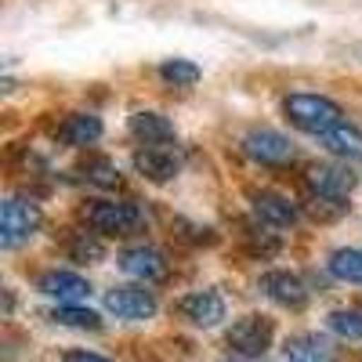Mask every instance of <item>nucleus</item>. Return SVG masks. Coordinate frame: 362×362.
<instances>
[{
	"label": "nucleus",
	"instance_id": "obj_1",
	"mask_svg": "<svg viewBox=\"0 0 362 362\" xmlns=\"http://www.w3.org/2000/svg\"><path fill=\"white\" fill-rule=\"evenodd\" d=\"M283 112L293 127H300L305 134H315L322 138L329 127H337L344 119V109L326 98V95H308V90H297V95H286L283 98Z\"/></svg>",
	"mask_w": 362,
	"mask_h": 362
},
{
	"label": "nucleus",
	"instance_id": "obj_2",
	"mask_svg": "<svg viewBox=\"0 0 362 362\" xmlns=\"http://www.w3.org/2000/svg\"><path fill=\"white\" fill-rule=\"evenodd\" d=\"M83 218L105 235H131L145 225V210L131 199H90L83 206Z\"/></svg>",
	"mask_w": 362,
	"mask_h": 362
},
{
	"label": "nucleus",
	"instance_id": "obj_3",
	"mask_svg": "<svg viewBox=\"0 0 362 362\" xmlns=\"http://www.w3.org/2000/svg\"><path fill=\"white\" fill-rule=\"evenodd\" d=\"M40 206L33 199H22V196H8L4 206H0V247L15 250L22 247L25 239H33V232L40 228Z\"/></svg>",
	"mask_w": 362,
	"mask_h": 362
},
{
	"label": "nucleus",
	"instance_id": "obj_4",
	"mask_svg": "<svg viewBox=\"0 0 362 362\" xmlns=\"http://www.w3.org/2000/svg\"><path fill=\"white\" fill-rule=\"evenodd\" d=\"M228 348L243 358H261L268 348H272V322L264 315H243L235 319L232 329H228Z\"/></svg>",
	"mask_w": 362,
	"mask_h": 362
},
{
	"label": "nucleus",
	"instance_id": "obj_5",
	"mask_svg": "<svg viewBox=\"0 0 362 362\" xmlns=\"http://www.w3.org/2000/svg\"><path fill=\"white\" fill-rule=\"evenodd\" d=\"M243 153L264 167H283L293 160V141L272 127H254L243 134Z\"/></svg>",
	"mask_w": 362,
	"mask_h": 362
},
{
	"label": "nucleus",
	"instance_id": "obj_6",
	"mask_svg": "<svg viewBox=\"0 0 362 362\" xmlns=\"http://www.w3.org/2000/svg\"><path fill=\"white\" fill-rule=\"evenodd\" d=\"M105 308L116 319H127V322H141V319H153L156 315V293L145 290V286H112L105 293Z\"/></svg>",
	"mask_w": 362,
	"mask_h": 362
},
{
	"label": "nucleus",
	"instance_id": "obj_7",
	"mask_svg": "<svg viewBox=\"0 0 362 362\" xmlns=\"http://www.w3.org/2000/svg\"><path fill=\"white\" fill-rule=\"evenodd\" d=\"M305 181L319 199H348L358 177L348 163H315V167H308Z\"/></svg>",
	"mask_w": 362,
	"mask_h": 362
},
{
	"label": "nucleus",
	"instance_id": "obj_8",
	"mask_svg": "<svg viewBox=\"0 0 362 362\" xmlns=\"http://www.w3.org/2000/svg\"><path fill=\"white\" fill-rule=\"evenodd\" d=\"M181 163H185V156H181V148L177 145H145L134 153V170L148 181H170L177 177Z\"/></svg>",
	"mask_w": 362,
	"mask_h": 362
},
{
	"label": "nucleus",
	"instance_id": "obj_9",
	"mask_svg": "<svg viewBox=\"0 0 362 362\" xmlns=\"http://www.w3.org/2000/svg\"><path fill=\"white\" fill-rule=\"evenodd\" d=\"M261 293L268 300H276L283 308H305L308 305V286L297 272H286V268H276V272H264L261 276Z\"/></svg>",
	"mask_w": 362,
	"mask_h": 362
},
{
	"label": "nucleus",
	"instance_id": "obj_10",
	"mask_svg": "<svg viewBox=\"0 0 362 362\" xmlns=\"http://www.w3.org/2000/svg\"><path fill=\"white\" fill-rule=\"evenodd\" d=\"M177 315L185 322H192V326L210 329V326H218L225 319V300L214 290H192V293H185L177 300Z\"/></svg>",
	"mask_w": 362,
	"mask_h": 362
},
{
	"label": "nucleus",
	"instance_id": "obj_11",
	"mask_svg": "<svg viewBox=\"0 0 362 362\" xmlns=\"http://www.w3.org/2000/svg\"><path fill=\"white\" fill-rule=\"evenodd\" d=\"M37 290L44 297H54L58 305H76V300H83L90 293V283L83 276H76V272L51 268V272H44V276L37 279Z\"/></svg>",
	"mask_w": 362,
	"mask_h": 362
},
{
	"label": "nucleus",
	"instance_id": "obj_12",
	"mask_svg": "<svg viewBox=\"0 0 362 362\" xmlns=\"http://www.w3.org/2000/svg\"><path fill=\"white\" fill-rule=\"evenodd\" d=\"M119 268H124L131 279H141V283H160V279H167V257H163L156 247H145V243L119 254Z\"/></svg>",
	"mask_w": 362,
	"mask_h": 362
},
{
	"label": "nucleus",
	"instance_id": "obj_13",
	"mask_svg": "<svg viewBox=\"0 0 362 362\" xmlns=\"http://www.w3.org/2000/svg\"><path fill=\"white\" fill-rule=\"evenodd\" d=\"M250 203H254V218L261 221V225H272V228H290V225H297V218H300V210L286 199V196H279V192H254L250 196Z\"/></svg>",
	"mask_w": 362,
	"mask_h": 362
},
{
	"label": "nucleus",
	"instance_id": "obj_14",
	"mask_svg": "<svg viewBox=\"0 0 362 362\" xmlns=\"http://www.w3.org/2000/svg\"><path fill=\"white\" fill-rule=\"evenodd\" d=\"M102 138V119L95 112H69L62 124H58V141L62 145H73V148H83L90 141Z\"/></svg>",
	"mask_w": 362,
	"mask_h": 362
},
{
	"label": "nucleus",
	"instance_id": "obj_15",
	"mask_svg": "<svg viewBox=\"0 0 362 362\" xmlns=\"http://www.w3.org/2000/svg\"><path fill=\"white\" fill-rule=\"evenodd\" d=\"M286 362H337V351L319 334H293L286 337Z\"/></svg>",
	"mask_w": 362,
	"mask_h": 362
},
{
	"label": "nucleus",
	"instance_id": "obj_16",
	"mask_svg": "<svg viewBox=\"0 0 362 362\" xmlns=\"http://www.w3.org/2000/svg\"><path fill=\"white\" fill-rule=\"evenodd\" d=\"M319 141H322V148H329L341 160H362V131L355 124H348V119H341L337 127H329Z\"/></svg>",
	"mask_w": 362,
	"mask_h": 362
},
{
	"label": "nucleus",
	"instance_id": "obj_17",
	"mask_svg": "<svg viewBox=\"0 0 362 362\" xmlns=\"http://www.w3.org/2000/svg\"><path fill=\"white\" fill-rule=\"evenodd\" d=\"M131 134L145 145H167V141H174V124L160 112H134L131 116Z\"/></svg>",
	"mask_w": 362,
	"mask_h": 362
},
{
	"label": "nucleus",
	"instance_id": "obj_18",
	"mask_svg": "<svg viewBox=\"0 0 362 362\" xmlns=\"http://www.w3.org/2000/svg\"><path fill=\"white\" fill-rule=\"evenodd\" d=\"M326 268H329V276H334V279L362 283V250L358 247H341V250L329 254Z\"/></svg>",
	"mask_w": 362,
	"mask_h": 362
},
{
	"label": "nucleus",
	"instance_id": "obj_19",
	"mask_svg": "<svg viewBox=\"0 0 362 362\" xmlns=\"http://www.w3.org/2000/svg\"><path fill=\"white\" fill-rule=\"evenodd\" d=\"M66 254L76 264H98L105 257V243H102L98 235H90V232H73L66 239Z\"/></svg>",
	"mask_w": 362,
	"mask_h": 362
},
{
	"label": "nucleus",
	"instance_id": "obj_20",
	"mask_svg": "<svg viewBox=\"0 0 362 362\" xmlns=\"http://www.w3.org/2000/svg\"><path fill=\"white\" fill-rule=\"evenodd\" d=\"M51 322H58V326H69V329H102V315L98 312H90V308H76V305H58L51 315H47Z\"/></svg>",
	"mask_w": 362,
	"mask_h": 362
},
{
	"label": "nucleus",
	"instance_id": "obj_21",
	"mask_svg": "<svg viewBox=\"0 0 362 362\" xmlns=\"http://www.w3.org/2000/svg\"><path fill=\"white\" fill-rule=\"evenodd\" d=\"M326 326L334 329L337 337H344V341H362V312L334 308V312L326 315Z\"/></svg>",
	"mask_w": 362,
	"mask_h": 362
},
{
	"label": "nucleus",
	"instance_id": "obj_22",
	"mask_svg": "<svg viewBox=\"0 0 362 362\" xmlns=\"http://www.w3.org/2000/svg\"><path fill=\"white\" fill-rule=\"evenodd\" d=\"M160 76L167 83H174V87H192L203 73H199L196 62H189V58H167V62L160 66Z\"/></svg>",
	"mask_w": 362,
	"mask_h": 362
},
{
	"label": "nucleus",
	"instance_id": "obj_23",
	"mask_svg": "<svg viewBox=\"0 0 362 362\" xmlns=\"http://www.w3.org/2000/svg\"><path fill=\"white\" fill-rule=\"evenodd\" d=\"M243 247L254 257H276L283 250V243L276 235H268V232H243Z\"/></svg>",
	"mask_w": 362,
	"mask_h": 362
},
{
	"label": "nucleus",
	"instance_id": "obj_24",
	"mask_svg": "<svg viewBox=\"0 0 362 362\" xmlns=\"http://www.w3.org/2000/svg\"><path fill=\"white\" fill-rule=\"evenodd\" d=\"M83 170H87L83 177H87V181H95V185H102V189H109V185H116V181H119V170H116V163H112V160H105V156L90 160Z\"/></svg>",
	"mask_w": 362,
	"mask_h": 362
},
{
	"label": "nucleus",
	"instance_id": "obj_25",
	"mask_svg": "<svg viewBox=\"0 0 362 362\" xmlns=\"http://www.w3.org/2000/svg\"><path fill=\"white\" fill-rule=\"evenodd\" d=\"M348 210V203L344 199H312V206H308V214L315 218V221H337L341 214Z\"/></svg>",
	"mask_w": 362,
	"mask_h": 362
},
{
	"label": "nucleus",
	"instance_id": "obj_26",
	"mask_svg": "<svg viewBox=\"0 0 362 362\" xmlns=\"http://www.w3.org/2000/svg\"><path fill=\"white\" fill-rule=\"evenodd\" d=\"M62 362H112V358H105V355H98V351H83V348H76V351H66Z\"/></svg>",
	"mask_w": 362,
	"mask_h": 362
},
{
	"label": "nucleus",
	"instance_id": "obj_27",
	"mask_svg": "<svg viewBox=\"0 0 362 362\" xmlns=\"http://www.w3.org/2000/svg\"><path fill=\"white\" fill-rule=\"evenodd\" d=\"M221 362H235V358H221Z\"/></svg>",
	"mask_w": 362,
	"mask_h": 362
}]
</instances>
